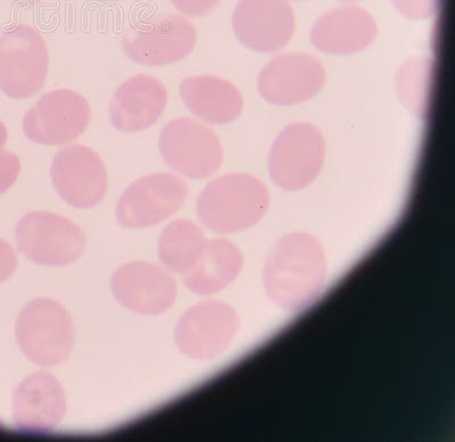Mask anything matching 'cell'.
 <instances>
[{"label":"cell","instance_id":"obj_28","mask_svg":"<svg viewBox=\"0 0 455 442\" xmlns=\"http://www.w3.org/2000/svg\"><path fill=\"white\" fill-rule=\"evenodd\" d=\"M340 2L353 3V2H359V0H340Z\"/></svg>","mask_w":455,"mask_h":442},{"label":"cell","instance_id":"obj_9","mask_svg":"<svg viewBox=\"0 0 455 442\" xmlns=\"http://www.w3.org/2000/svg\"><path fill=\"white\" fill-rule=\"evenodd\" d=\"M92 109L81 93L59 89L36 101L24 115L22 128L28 140L43 146H60L76 140L91 123Z\"/></svg>","mask_w":455,"mask_h":442},{"label":"cell","instance_id":"obj_21","mask_svg":"<svg viewBox=\"0 0 455 442\" xmlns=\"http://www.w3.org/2000/svg\"><path fill=\"white\" fill-rule=\"evenodd\" d=\"M204 233L189 220H176L166 225L158 241V258L166 269L186 273L204 249Z\"/></svg>","mask_w":455,"mask_h":442},{"label":"cell","instance_id":"obj_2","mask_svg":"<svg viewBox=\"0 0 455 442\" xmlns=\"http://www.w3.org/2000/svg\"><path fill=\"white\" fill-rule=\"evenodd\" d=\"M269 205V192L259 178L231 173L205 186L199 194L196 213L207 229L229 234L258 225Z\"/></svg>","mask_w":455,"mask_h":442},{"label":"cell","instance_id":"obj_11","mask_svg":"<svg viewBox=\"0 0 455 442\" xmlns=\"http://www.w3.org/2000/svg\"><path fill=\"white\" fill-rule=\"evenodd\" d=\"M239 330L238 314L230 305L207 300L187 311L178 322L174 340L188 359L209 360L220 356Z\"/></svg>","mask_w":455,"mask_h":442},{"label":"cell","instance_id":"obj_1","mask_svg":"<svg viewBox=\"0 0 455 442\" xmlns=\"http://www.w3.org/2000/svg\"><path fill=\"white\" fill-rule=\"evenodd\" d=\"M327 261L321 243L311 234L296 233L280 239L263 267V285L272 303L299 312L319 297Z\"/></svg>","mask_w":455,"mask_h":442},{"label":"cell","instance_id":"obj_13","mask_svg":"<svg viewBox=\"0 0 455 442\" xmlns=\"http://www.w3.org/2000/svg\"><path fill=\"white\" fill-rule=\"evenodd\" d=\"M326 83V70L315 56L304 52L283 54L264 67L258 79L264 99L279 107L304 103Z\"/></svg>","mask_w":455,"mask_h":442},{"label":"cell","instance_id":"obj_7","mask_svg":"<svg viewBox=\"0 0 455 442\" xmlns=\"http://www.w3.org/2000/svg\"><path fill=\"white\" fill-rule=\"evenodd\" d=\"M158 147L166 164L186 178L202 180L220 169L223 149L206 125L188 117L174 119L162 129Z\"/></svg>","mask_w":455,"mask_h":442},{"label":"cell","instance_id":"obj_10","mask_svg":"<svg viewBox=\"0 0 455 442\" xmlns=\"http://www.w3.org/2000/svg\"><path fill=\"white\" fill-rule=\"evenodd\" d=\"M197 31L180 15H161L140 24L122 39L125 56L144 67H166L184 59L194 51Z\"/></svg>","mask_w":455,"mask_h":442},{"label":"cell","instance_id":"obj_25","mask_svg":"<svg viewBox=\"0 0 455 442\" xmlns=\"http://www.w3.org/2000/svg\"><path fill=\"white\" fill-rule=\"evenodd\" d=\"M182 14L190 18H203L215 11L221 0H170Z\"/></svg>","mask_w":455,"mask_h":442},{"label":"cell","instance_id":"obj_4","mask_svg":"<svg viewBox=\"0 0 455 442\" xmlns=\"http://www.w3.org/2000/svg\"><path fill=\"white\" fill-rule=\"evenodd\" d=\"M50 68L44 36L27 24L0 36V91L12 99H30L42 91Z\"/></svg>","mask_w":455,"mask_h":442},{"label":"cell","instance_id":"obj_18","mask_svg":"<svg viewBox=\"0 0 455 442\" xmlns=\"http://www.w3.org/2000/svg\"><path fill=\"white\" fill-rule=\"evenodd\" d=\"M377 34V23L369 12L345 6L321 16L313 27L311 40L327 54L351 55L369 47Z\"/></svg>","mask_w":455,"mask_h":442},{"label":"cell","instance_id":"obj_23","mask_svg":"<svg viewBox=\"0 0 455 442\" xmlns=\"http://www.w3.org/2000/svg\"><path fill=\"white\" fill-rule=\"evenodd\" d=\"M402 15L411 20L432 18L440 10L442 0H392Z\"/></svg>","mask_w":455,"mask_h":442},{"label":"cell","instance_id":"obj_5","mask_svg":"<svg viewBox=\"0 0 455 442\" xmlns=\"http://www.w3.org/2000/svg\"><path fill=\"white\" fill-rule=\"evenodd\" d=\"M326 158V140L320 130L299 122L288 125L272 145L269 172L279 188L296 192L319 176Z\"/></svg>","mask_w":455,"mask_h":442},{"label":"cell","instance_id":"obj_12","mask_svg":"<svg viewBox=\"0 0 455 442\" xmlns=\"http://www.w3.org/2000/svg\"><path fill=\"white\" fill-rule=\"evenodd\" d=\"M51 178L59 196L75 209H93L108 193L107 166L87 146L71 145L59 150L52 160Z\"/></svg>","mask_w":455,"mask_h":442},{"label":"cell","instance_id":"obj_30","mask_svg":"<svg viewBox=\"0 0 455 442\" xmlns=\"http://www.w3.org/2000/svg\"><path fill=\"white\" fill-rule=\"evenodd\" d=\"M108 2H113V0H108Z\"/></svg>","mask_w":455,"mask_h":442},{"label":"cell","instance_id":"obj_14","mask_svg":"<svg viewBox=\"0 0 455 442\" xmlns=\"http://www.w3.org/2000/svg\"><path fill=\"white\" fill-rule=\"evenodd\" d=\"M233 28L239 42L249 50L277 51L294 34V11L288 0H239Z\"/></svg>","mask_w":455,"mask_h":442},{"label":"cell","instance_id":"obj_8","mask_svg":"<svg viewBox=\"0 0 455 442\" xmlns=\"http://www.w3.org/2000/svg\"><path fill=\"white\" fill-rule=\"evenodd\" d=\"M189 189L171 173L149 174L130 185L116 206V220L127 229H145L172 217L185 204Z\"/></svg>","mask_w":455,"mask_h":442},{"label":"cell","instance_id":"obj_22","mask_svg":"<svg viewBox=\"0 0 455 442\" xmlns=\"http://www.w3.org/2000/svg\"><path fill=\"white\" fill-rule=\"evenodd\" d=\"M434 81V63L429 59L408 60L397 75V91L403 104L417 116L429 111Z\"/></svg>","mask_w":455,"mask_h":442},{"label":"cell","instance_id":"obj_27","mask_svg":"<svg viewBox=\"0 0 455 442\" xmlns=\"http://www.w3.org/2000/svg\"><path fill=\"white\" fill-rule=\"evenodd\" d=\"M8 139V132L5 124L0 121V152H3L4 148H5L6 143Z\"/></svg>","mask_w":455,"mask_h":442},{"label":"cell","instance_id":"obj_3","mask_svg":"<svg viewBox=\"0 0 455 442\" xmlns=\"http://www.w3.org/2000/svg\"><path fill=\"white\" fill-rule=\"evenodd\" d=\"M16 340L24 356L39 367H56L70 356L76 331L68 311L48 298L32 300L20 312Z\"/></svg>","mask_w":455,"mask_h":442},{"label":"cell","instance_id":"obj_24","mask_svg":"<svg viewBox=\"0 0 455 442\" xmlns=\"http://www.w3.org/2000/svg\"><path fill=\"white\" fill-rule=\"evenodd\" d=\"M21 173V161L15 154L4 149L0 152V194L15 185Z\"/></svg>","mask_w":455,"mask_h":442},{"label":"cell","instance_id":"obj_20","mask_svg":"<svg viewBox=\"0 0 455 442\" xmlns=\"http://www.w3.org/2000/svg\"><path fill=\"white\" fill-rule=\"evenodd\" d=\"M243 263L241 250L233 242L226 239L206 241L196 263L184 273L185 286L194 294H217L238 278Z\"/></svg>","mask_w":455,"mask_h":442},{"label":"cell","instance_id":"obj_29","mask_svg":"<svg viewBox=\"0 0 455 442\" xmlns=\"http://www.w3.org/2000/svg\"><path fill=\"white\" fill-rule=\"evenodd\" d=\"M22 2H28V0H22Z\"/></svg>","mask_w":455,"mask_h":442},{"label":"cell","instance_id":"obj_26","mask_svg":"<svg viewBox=\"0 0 455 442\" xmlns=\"http://www.w3.org/2000/svg\"><path fill=\"white\" fill-rule=\"evenodd\" d=\"M18 258L10 242L0 239V285L14 273Z\"/></svg>","mask_w":455,"mask_h":442},{"label":"cell","instance_id":"obj_17","mask_svg":"<svg viewBox=\"0 0 455 442\" xmlns=\"http://www.w3.org/2000/svg\"><path fill=\"white\" fill-rule=\"evenodd\" d=\"M164 84L156 76L138 75L124 81L109 105V120L121 132L144 131L156 124L168 105Z\"/></svg>","mask_w":455,"mask_h":442},{"label":"cell","instance_id":"obj_15","mask_svg":"<svg viewBox=\"0 0 455 442\" xmlns=\"http://www.w3.org/2000/svg\"><path fill=\"white\" fill-rule=\"evenodd\" d=\"M111 288L117 302L135 313L156 316L176 302V280L164 267L148 262L122 265L113 274Z\"/></svg>","mask_w":455,"mask_h":442},{"label":"cell","instance_id":"obj_19","mask_svg":"<svg viewBox=\"0 0 455 442\" xmlns=\"http://www.w3.org/2000/svg\"><path fill=\"white\" fill-rule=\"evenodd\" d=\"M179 92L185 107L206 123H230L243 112L241 91L230 81L219 76H189L181 81Z\"/></svg>","mask_w":455,"mask_h":442},{"label":"cell","instance_id":"obj_6","mask_svg":"<svg viewBox=\"0 0 455 442\" xmlns=\"http://www.w3.org/2000/svg\"><path fill=\"white\" fill-rule=\"evenodd\" d=\"M16 242L31 262L65 266L84 253L85 237L75 222L59 214L36 210L24 215L15 230Z\"/></svg>","mask_w":455,"mask_h":442},{"label":"cell","instance_id":"obj_16","mask_svg":"<svg viewBox=\"0 0 455 442\" xmlns=\"http://www.w3.org/2000/svg\"><path fill=\"white\" fill-rule=\"evenodd\" d=\"M67 408V396L60 381L48 372H36L16 389L14 423L24 435H50L64 419Z\"/></svg>","mask_w":455,"mask_h":442}]
</instances>
